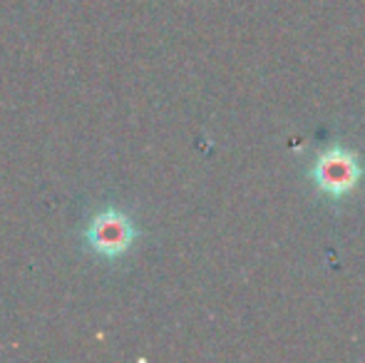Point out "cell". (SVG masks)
<instances>
[{"label": "cell", "instance_id": "cell-1", "mask_svg": "<svg viewBox=\"0 0 365 363\" xmlns=\"http://www.w3.org/2000/svg\"><path fill=\"white\" fill-rule=\"evenodd\" d=\"M358 177H361V167H358L356 157L351 152L333 147V150L323 152L316 162V182L323 192L333 194H346L356 187Z\"/></svg>", "mask_w": 365, "mask_h": 363}]
</instances>
